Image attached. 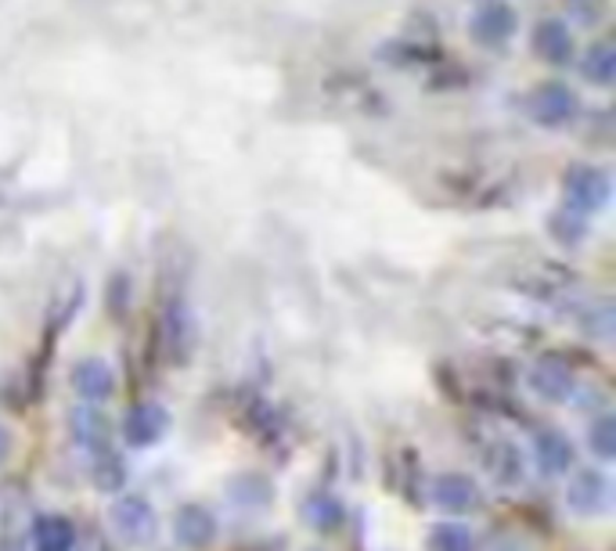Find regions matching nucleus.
<instances>
[{"instance_id": "f257e3e1", "label": "nucleus", "mask_w": 616, "mask_h": 551, "mask_svg": "<svg viewBox=\"0 0 616 551\" xmlns=\"http://www.w3.org/2000/svg\"><path fill=\"white\" fill-rule=\"evenodd\" d=\"M109 527L127 548H144L155 541V533H160V516H155L148 497L120 491L109 502Z\"/></svg>"}, {"instance_id": "f03ea898", "label": "nucleus", "mask_w": 616, "mask_h": 551, "mask_svg": "<svg viewBox=\"0 0 616 551\" xmlns=\"http://www.w3.org/2000/svg\"><path fill=\"white\" fill-rule=\"evenodd\" d=\"M566 508L581 519H598L613 511V483L606 469H581L566 472Z\"/></svg>"}, {"instance_id": "7ed1b4c3", "label": "nucleus", "mask_w": 616, "mask_h": 551, "mask_svg": "<svg viewBox=\"0 0 616 551\" xmlns=\"http://www.w3.org/2000/svg\"><path fill=\"white\" fill-rule=\"evenodd\" d=\"M566 209L576 217H595L609 206L613 195V177L598 166H573L566 174Z\"/></svg>"}, {"instance_id": "20e7f679", "label": "nucleus", "mask_w": 616, "mask_h": 551, "mask_svg": "<svg viewBox=\"0 0 616 551\" xmlns=\"http://www.w3.org/2000/svg\"><path fill=\"white\" fill-rule=\"evenodd\" d=\"M429 502L448 516H473L483 508V487L469 476V472H440L429 483Z\"/></svg>"}, {"instance_id": "39448f33", "label": "nucleus", "mask_w": 616, "mask_h": 551, "mask_svg": "<svg viewBox=\"0 0 616 551\" xmlns=\"http://www.w3.org/2000/svg\"><path fill=\"white\" fill-rule=\"evenodd\" d=\"M120 432H123L127 448L148 451L169 432V411L163 408V404H155V400H138L134 408L123 415Z\"/></svg>"}, {"instance_id": "423d86ee", "label": "nucleus", "mask_w": 616, "mask_h": 551, "mask_svg": "<svg viewBox=\"0 0 616 551\" xmlns=\"http://www.w3.org/2000/svg\"><path fill=\"white\" fill-rule=\"evenodd\" d=\"M169 533H174V541L188 551H206L209 544L217 541L220 533V522L213 516V508L202 505V502H188L174 511V522H169Z\"/></svg>"}, {"instance_id": "0eeeda50", "label": "nucleus", "mask_w": 616, "mask_h": 551, "mask_svg": "<svg viewBox=\"0 0 616 551\" xmlns=\"http://www.w3.org/2000/svg\"><path fill=\"white\" fill-rule=\"evenodd\" d=\"M530 454H534V465L541 472L544 480H559L566 476L576 462V451H573V440L566 437L562 429H537L534 440H530Z\"/></svg>"}, {"instance_id": "6e6552de", "label": "nucleus", "mask_w": 616, "mask_h": 551, "mask_svg": "<svg viewBox=\"0 0 616 551\" xmlns=\"http://www.w3.org/2000/svg\"><path fill=\"white\" fill-rule=\"evenodd\" d=\"M530 389L544 404H566L576 393V375L562 357L544 353V357H537L534 367H530Z\"/></svg>"}, {"instance_id": "1a4fd4ad", "label": "nucleus", "mask_w": 616, "mask_h": 551, "mask_svg": "<svg viewBox=\"0 0 616 551\" xmlns=\"http://www.w3.org/2000/svg\"><path fill=\"white\" fill-rule=\"evenodd\" d=\"M527 112H530V120L541 123L544 130H559L576 115V95L566 84H541L530 95Z\"/></svg>"}, {"instance_id": "9d476101", "label": "nucleus", "mask_w": 616, "mask_h": 551, "mask_svg": "<svg viewBox=\"0 0 616 551\" xmlns=\"http://www.w3.org/2000/svg\"><path fill=\"white\" fill-rule=\"evenodd\" d=\"M69 437L90 458L101 451H112V422L101 411V404H84V408L69 411Z\"/></svg>"}, {"instance_id": "9b49d317", "label": "nucleus", "mask_w": 616, "mask_h": 551, "mask_svg": "<svg viewBox=\"0 0 616 551\" xmlns=\"http://www.w3.org/2000/svg\"><path fill=\"white\" fill-rule=\"evenodd\" d=\"M469 30H473V36L483 47H505L516 36L519 19H516L513 4H505V0H491V4H483L473 15Z\"/></svg>"}, {"instance_id": "f8f14e48", "label": "nucleus", "mask_w": 616, "mask_h": 551, "mask_svg": "<svg viewBox=\"0 0 616 551\" xmlns=\"http://www.w3.org/2000/svg\"><path fill=\"white\" fill-rule=\"evenodd\" d=\"M69 383H73V393L80 397L84 404H105L116 393V372L109 361L101 357H84L73 364L69 372Z\"/></svg>"}, {"instance_id": "ddd939ff", "label": "nucleus", "mask_w": 616, "mask_h": 551, "mask_svg": "<svg viewBox=\"0 0 616 551\" xmlns=\"http://www.w3.org/2000/svg\"><path fill=\"white\" fill-rule=\"evenodd\" d=\"M483 465L491 469V476L502 483V487H516L527 476V462H522V451L508 437H494L483 451Z\"/></svg>"}, {"instance_id": "4468645a", "label": "nucleus", "mask_w": 616, "mask_h": 551, "mask_svg": "<svg viewBox=\"0 0 616 551\" xmlns=\"http://www.w3.org/2000/svg\"><path fill=\"white\" fill-rule=\"evenodd\" d=\"M33 551H76V527L73 519L58 516V511H44L33 519L30 527Z\"/></svg>"}, {"instance_id": "2eb2a0df", "label": "nucleus", "mask_w": 616, "mask_h": 551, "mask_svg": "<svg viewBox=\"0 0 616 551\" xmlns=\"http://www.w3.org/2000/svg\"><path fill=\"white\" fill-rule=\"evenodd\" d=\"M299 516H304L318 533H336L343 527L346 508L339 502V494L332 491H310L304 502H299Z\"/></svg>"}, {"instance_id": "dca6fc26", "label": "nucleus", "mask_w": 616, "mask_h": 551, "mask_svg": "<svg viewBox=\"0 0 616 551\" xmlns=\"http://www.w3.org/2000/svg\"><path fill=\"white\" fill-rule=\"evenodd\" d=\"M534 47H537V55H541L544 62H552V65H566L573 58V36L559 19H548V22L537 25Z\"/></svg>"}, {"instance_id": "f3484780", "label": "nucleus", "mask_w": 616, "mask_h": 551, "mask_svg": "<svg viewBox=\"0 0 616 551\" xmlns=\"http://www.w3.org/2000/svg\"><path fill=\"white\" fill-rule=\"evenodd\" d=\"M581 73H584L587 84H595V87H613V80H616V47H613L609 41H595L592 47L584 51Z\"/></svg>"}, {"instance_id": "a211bd4d", "label": "nucleus", "mask_w": 616, "mask_h": 551, "mask_svg": "<svg viewBox=\"0 0 616 551\" xmlns=\"http://www.w3.org/2000/svg\"><path fill=\"white\" fill-rule=\"evenodd\" d=\"M90 483L105 494H120L127 487V465H123V458L116 454V448L90 458Z\"/></svg>"}, {"instance_id": "6ab92c4d", "label": "nucleus", "mask_w": 616, "mask_h": 551, "mask_svg": "<svg viewBox=\"0 0 616 551\" xmlns=\"http://www.w3.org/2000/svg\"><path fill=\"white\" fill-rule=\"evenodd\" d=\"M426 551H476V537L465 522H437L426 537Z\"/></svg>"}, {"instance_id": "aec40b11", "label": "nucleus", "mask_w": 616, "mask_h": 551, "mask_svg": "<svg viewBox=\"0 0 616 551\" xmlns=\"http://www.w3.org/2000/svg\"><path fill=\"white\" fill-rule=\"evenodd\" d=\"M587 448L598 458L602 465L616 458V418L609 411H602L592 426H587Z\"/></svg>"}, {"instance_id": "412c9836", "label": "nucleus", "mask_w": 616, "mask_h": 551, "mask_svg": "<svg viewBox=\"0 0 616 551\" xmlns=\"http://www.w3.org/2000/svg\"><path fill=\"white\" fill-rule=\"evenodd\" d=\"M231 502L234 505H256V508H264L271 502V483L264 476H256V472H242L239 480H231Z\"/></svg>"}, {"instance_id": "4be33fe9", "label": "nucleus", "mask_w": 616, "mask_h": 551, "mask_svg": "<svg viewBox=\"0 0 616 551\" xmlns=\"http://www.w3.org/2000/svg\"><path fill=\"white\" fill-rule=\"evenodd\" d=\"M584 228H587V220L576 217V213H570V209H562V213L552 220V234H556V239H559L562 245H581Z\"/></svg>"}, {"instance_id": "5701e85b", "label": "nucleus", "mask_w": 616, "mask_h": 551, "mask_svg": "<svg viewBox=\"0 0 616 551\" xmlns=\"http://www.w3.org/2000/svg\"><path fill=\"white\" fill-rule=\"evenodd\" d=\"M8 454H11V432H8L4 422H0V462H4Z\"/></svg>"}]
</instances>
